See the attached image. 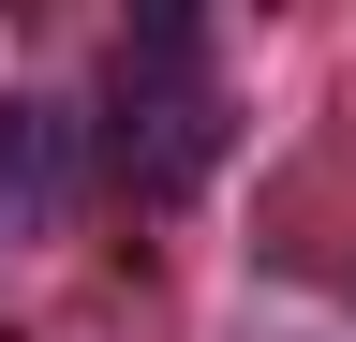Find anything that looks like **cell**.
Returning a JSON list of instances; mask_svg holds the SVG:
<instances>
[{
	"label": "cell",
	"instance_id": "2",
	"mask_svg": "<svg viewBox=\"0 0 356 342\" xmlns=\"http://www.w3.org/2000/svg\"><path fill=\"white\" fill-rule=\"evenodd\" d=\"M89 179H104V119H74L60 90H0V238H44Z\"/></svg>",
	"mask_w": 356,
	"mask_h": 342
},
{
	"label": "cell",
	"instance_id": "1",
	"mask_svg": "<svg viewBox=\"0 0 356 342\" xmlns=\"http://www.w3.org/2000/svg\"><path fill=\"white\" fill-rule=\"evenodd\" d=\"M208 164H222V60H208L193 15H149L104 60V179L134 208H178Z\"/></svg>",
	"mask_w": 356,
	"mask_h": 342
}]
</instances>
